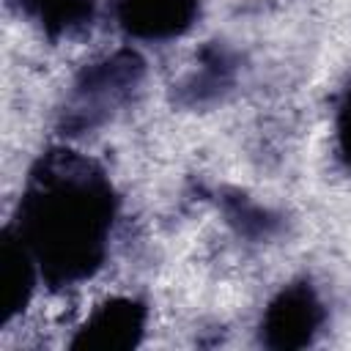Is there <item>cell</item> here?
Here are the masks:
<instances>
[{"mask_svg":"<svg viewBox=\"0 0 351 351\" xmlns=\"http://www.w3.org/2000/svg\"><path fill=\"white\" fill-rule=\"evenodd\" d=\"M115 214L107 173L77 151L52 148L33 165L11 230L30 250L41 280L69 288L101 269Z\"/></svg>","mask_w":351,"mask_h":351,"instance_id":"obj_1","label":"cell"},{"mask_svg":"<svg viewBox=\"0 0 351 351\" xmlns=\"http://www.w3.org/2000/svg\"><path fill=\"white\" fill-rule=\"evenodd\" d=\"M19 14L33 19L47 36L63 38L90 27L96 3L93 0H8Z\"/></svg>","mask_w":351,"mask_h":351,"instance_id":"obj_8","label":"cell"},{"mask_svg":"<svg viewBox=\"0 0 351 351\" xmlns=\"http://www.w3.org/2000/svg\"><path fill=\"white\" fill-rule=\"evenodd\" d=\"M145 60L134 49H118L90 66L74 80L71 96L63 110V129L85 132L104 123L121 104L132 99L143 82Z\"/></svg>","mask_w":351,"mask_h":351,"instance_id":"obj_2","label":"cell"},{"mask_svg":"<svg viewBox=\"0 0 351 351\" xmlns=\"http://www.w3.org/2000/svg\"><path fill=\"white\" fill-rule=\"evenodd\" d=\"M326 310L307 280L288 282L263 310L261 343L274 351H296L315 340Z\"/></svg>","mask_w":351,"mask_h":351,"instance_id":"obj_3","label":"cell"},{"mask_svg":"<svg viewBox=\"0 0 351 351\" xmlns=\"http://www.w3.org/2000/svg\"><path fill=\"white\" fill-rule=\"evenodd\" d=\"M337 151L343 165L351 170V82L346 85L337 104Z\"/></svg>","mask_w":351,"mask_h":351,"instance_id":"obj_10","label":"cell"},{"mask_svg":"<svg viewBox=\"0 0 351 351\" xmlns=\"http://www.w3.org/2000/svg\"><path fill=\"white\" fill-rule=\"evenodd\" d=\"M38 277L30 250L11 228H5L0 233V326L11 324L14 315L27 307Z\"/></svg>","mask_w":351,"mask_h":351,"instance_id":"obj_6","label":"cell"},{"mask_svg":"<svg viewBox=\"0 0 351 351\" xmlns=\"http://www.w3.org/2000/svg\"><path fill=\"white\" fill-rule=\"evenodd\" d=\"M236 77V58L228 47L211 44L200 52V63L197 69L178 85V101L181 104H208L217 101Z\"/></svg>","mask_w":351,"mask_h":351,"instance_id":"obj_7","label":"cell"},{"mask_svg":"<svg viewBox=\"0 0 351 351\" xmlns=\"http://www.w3.org/2000/svg\"><path fill=\"white\" fill-rule=\"evenodd\" d=\"M200 14L197 0H118L115 16L126 36L140 41H170L184 36Z\"/></svg>","mask_w":351,"mask_h":351,"instance_id":"obj_5","label":"cell"},{"mask_svg":"<svg viewBox=\"0 0 351 351\" xmlns=\"http://www.w3.org/2000/svg\"><path fill=\"white\" fill-rule=\"evenodd\" d=\"M222 211L228 217V222L233 225V230L250 241H266L271 239L280 228H282V219L280 214L263 208L261 203L250 200L247 195L241 192H230L222 197Z\"/></svg>","mask_w":351,"mask_h":351,"instance_id":"obj_9","label":"cell"},{"mask_svg":"<svg viewBox=\"0 0 351 351\" xmlns=\"http://www.w3.org/2000/svg\"><path fill=\"white\" fill-rule=\"evenodd\" d=\"M148 310L132 296H115L99 304L71 337L77 351H129L143 340Z\"/></svg>","mask_w":351,"mask_h":351,"instance_id":"obj_4","label":"cell"}]
</instances>
